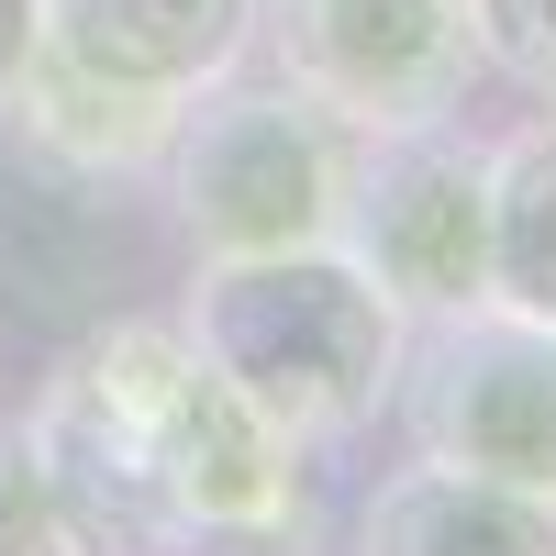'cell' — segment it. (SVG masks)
Masks as SVG:
<instances>
[{"mask_svg":"<svg viewBox=\"0 0 556 556\" xmlns=\"http://www.w3.org/2000/svg\"><path fill=\"white\" fill-rule=\"evenodd\" d=\"M468 34H479V67L556 101V0H468Z\"/></svg>","mask_w":556,"mask_h":556,"instance_id":"obj_11","label":"cell"},{"mask_svg":"<svg viewBox=\"0 0 556 556\" xmlns=\"http://www.w3.org/2000/svg\"><path fill=\"white\" fill-rule=\"evenodd\" d=\"M345 146L334 112H312L290 78H212L167 123V212L201 256H278L334 245L345 212Z\"/></svg>","mask_w":556,"mask_h":556,"instance_id":"obj_3","label":"cell"},{"mask_svg":"<svg viewBox=\"0 0 556 556\" xmlns=\"http://www.w3.org/2000/svg\"><path fill=\"white\" fill-rule=\"evenodd\" d=\"M12 123L34 134V146H56L67 167H156L167 156V101H134V89H101V78H78L56 56H34L23 89H12Z\"/></svg>","mask_w":556,"mask_h":556,"instance_id":"obj_10","label":"cell"},{"mask_svg":"<svg viewBox=\"0 0 556 556\" xmlns=\"http://www.w3.org/2000/svg\"><path fill=\"white\" fill-rule=\"evenodd\" d=\"M390 412L412 424V456H434V468L556 490V323L490 312V301L412 323Z\"/></svg>","mask_w":556,"mask_h":556,"instance_id":"obj_5","label":"cell"},{"mask_svg":"<svg viewBox=\"0 0 556 556\" xmlns=\"http://www.w3.org/2000/svg\"><path fill=\"white\" fill-rule=\"evenodd\" d=\"M334 245L401 323H445L490 301V156L456 123L356 134Z\"/></svg>","mask_w":556,"mask_h":556,"instance_id":"obj_4","label":"cell"},{"mask_svg":"<svg viewBox=\"0 0 556 556\" xmlns=\"http://www.w3.org/2000/svg\"><path fill=\"white\" fill-rule=\"evenodd\" d=\"M256 34L278 78L345 134H412L445 123L479 78L468 0H256Z\"/></svg>","mask_w":556,"mask_h":556,"instance_id":"obj_6","label":"cell"},{"mask_svg":"<svg viewBox=\"0 0 556 556\" xmlns=\"http://www.w3.org/2000/svg\"><path fill=\"white\" fill-rule=\"evenodd\" d=\"M490 156V312L556 323V112L513 123Z\"/></svg>","mask_w":556,"mask_h":556,"instance_id":"obj_9","label":"cell"},{"mask_svg":"<svg viewBox=\"0 0 556 556\" xmlns=\"http://www.w3.org/2000/svg\"><path fill=\"white\" fill-rule=\"evenodd\" d=\"M0 556H67L56 513H45V479H34L23 424H0Z\"/></svg>","mask_w":556,"mask_h":556,"instance_id":"obj_12","label":"cell"},{"mask_svg":"<svg viewBox=\"0 0 556 556\" xmlns=\"http://www.w3.org/2000/svg\"><path fill=\"white\" fill-rule=\"evenodd\" d=\"M178 334L290 445H345L390 412L412 323L356 278L345 245H278V256H201Z\"/></svg>","mask_w":556,"mask_h":556,"instance_id":"obj_2","label":"cell"},{"mask_svg":"<svg viewBox=\"0 0 556 556\" xmlns=\"http://www.w3.org/2000/svg\"><path fill=\"white\" fill-rule=\"evenodd\" d=\"M256 45V0H45V45L101 89H134V101H190V89L235 78Z\"/></svg>","mask_w":556,"mask_h":556,"instance_id":"obj_7","label":"cell"},{"mask_svg":"<svg viewBox=\"0 0 556 556\" xmlns=\"http://www.w3.org/2000/svg\"><path fill=\"white\" fill-rule=\"evenodd\" d=\"M34 45H45V0H0V112H12V89L34 67Z\"/></svg>","mask_w":556,"mask_h":556,"instance_id":"obj_13","label":"cell"},{"mask_svg":"<svg viewBox=\"0 0 556 556\" xmlns=\"http://www.w3.org/2000/svg\"><path fill=\"white\" fill-rule=\"evenodd\" d=\"M45 513L67 556H223L301 545V445L178 334L112 323L89 334L23 412Z\"/></svg>","mask_w":556,"mask_h":556,"instance_id":"obj_1","label":"cell"},{"mask_svg":"<svg viewBox=\"0 0 556 556\" xmlns=\"http://www.w3.org/2000/svg\"><path fill=\"white\" fill-rule=\"evenodd\" d=\"M356 556H556V490H513V479L412 456L367 490Z\"/></svg>","mask_w":556,"mask_h":556,"instance_id":"obj_8","label":"cell"}]
</instances>
